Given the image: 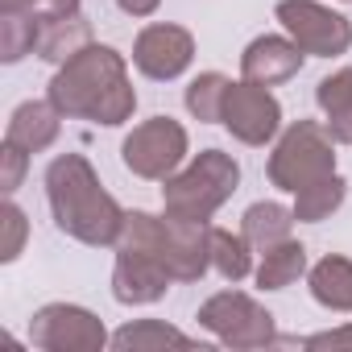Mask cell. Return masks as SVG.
I'll return each mask as SVG.
<instances>
[{
	"mask_svg": "<svg viewBox=\"0 0 352 352\" xmlns=\"http://www.w3.org/2000/svg\"><path fill=\"white\" fill-rule=\"evenodd\" d=\"M199 323H204L220 344L241 348V352H249V348H270V344L278 340L274 315H270L257 298H249V294H241V290H220V294H212V298L199 307Z\"/></svg>",
	"mask_w": 352,
	"mask_h": 352,
	"instance_id": "cell-6",
	"label": "cell"
},
{
	"mask_svg": "<svg viewBox=\"0 0 352 352\" xmlns=\"http://www.w3.org/2000/svg\"><path fill=\"white\" fill-rule=\"evenodd\" d=\"M25 166H30V149L5 141V149H0V187H5V195H13L25 179Z\"/></svg>",
	"mask_w": 352,
	"mask_h": 352,
	"instance_id": "cell-27",
	"label": "cell"
},
{
	"mask_svg": "<svg viewBox=\"0 0 352 352\" xmlns=\"http://www.w3.org/2000/svg\"><path fill=\"white\" fill-rule=\"evenodd\" d=\"M302 50L290 42V38H278V34H265V38H253L241 54V79H253L261 87H274V83H286L302 71Z\"/></svg>",
	"mask_w": 352,
	"mask_h": 352,
	"instance_id": "cell-13",
	"label": "cell"
},
{
	"mask_svg": "<svg viewBox=\"0 0 352 352\" xmlns=\"http://www.w3.org/2000/svg\"><path fill=\"white\" fill-rule=\"evenodd\" d=\"M170 270L145 253V249H116V265H112V298L124 307H149L170 290Z\"/></svg>",
	"mask_w": 352,
	"mask_h": 352,
	"instance_id": "cell-12",
	"label": "cell"
},
{
	"mask_svg": "<svg viewBox=\"0 0 352 352\" xmlns=\"http://www.w3.org/2000/svg\"><path fill=\"white\" fill-rule=\"evenodd\" d=\"M294 228V208H282V204H253L245 216H241V232L253 249H270L278 241H286Z\"/></svg>",
	"mask_w": 352,
	"mask_h": 352,
	"instance_id": "cell-19",
	"label": "cell"
},
{
	"mask_svg": "<svg viewBox=\"0 0 352 352\" xmlns=\"http://www.w3.org/2000/svg\"><path fill=\"white\" fill-rule=\"evenodd\" d=\"M302 348H352V323L331 327V331H315L302 340Z\"/></svg>",
	"mask_w": 352,
	"mask_h": 352,
	"instance_id": "cell-28",
	"label": "cell"
},
{
	"mask_svg": "<svg viewBox=\"0 0 352 352\" xmlns=\"http://www.w3.org/2000/svg\"><path fill=\"white\" fill-rule=\"evenodd\" d=\"M63 133V112L54 108V100H25L13 116H9V129H5V141L30 149V153H42L58 141Z\"/></svg>",
	"mask_w": 352,
	"mask_h": 352,
	"instance_id": "cell-14",
	"label": "cell"
},
{
	"mask_svg": "<svg viewBox=\"0 0 352 352\" xmlns=\"http://www.w3.org/2000/svg\"><path fill=\"white\" fill-rule=\"evenodd\" d=\"M91 46V21L83 13H67V17H54V21H42V38H38V58L63 67L71 63L79 50Z\"/></svg>",
	"mask_w": 352,
	"mask_h": 352,
	"instance_id": "cell-15",
	"label": "cell"
},
{
	"mask_svg": "<svg viewBox=\"0 0 352 352\" xmlns=\"http://www.w3.org/2000/svg\"><path fill=\"white\" fill-rule=\"evenodd\" d=\"M327 133H331L340 145H352V108H344V112L327 116Z\"/></svg>",
	"mask_w": 352,
	"mask_h": 352,
	"instance_id": "cell-29",
	"label": "cell"
},
{
	"mask_svg": "<svg viewBox=\"0 0 352 352\" xmlns=\"http://www.w3.org/2000/svg\"><path fill=\"white\" fill-rule=\"evenodd\" d=\"M311 298L327 311H352V261L327 253L311 270Z\"/></svg>",
	"mask_w": 352,
	"mask_h": 352,
	"instance_id": "cell-16",
	"label": "cell"
},
{
	"mask_svg": "<svg viewBox=\"0 0 352 352\" xmlns=\"http://www.w3.org/2000/svg\"><path fill=\"white\" fill-rule=\"evenodd\" d=\"M187 129L170 116H149L145 124H137L124 145H120V157L124 166L137 174V179H149V183H166L174 170L187 162Z\"/></svg>",
	"mask_w": 352,
	"mask_h": 352,
	"instance_id": "cell-7",
	"label": "cell"
},
{
	"mask_svg": "<svg viewBox=\"0 0 352 352\" xmlns=\"http://www.w3.org/2000/svg\"><path fill=\"white\" fill-rule=\"evenodd\" d=\"M228 87H232V79L228 75H220V71H204V75H195L191 79V87H187V112L195 116V120H204V124H216L220 116H224V96H228Z\"/></svg>",
	"mask_w": 352,
	"mask_h": 352,
	"instance_id": "cell-22",
	"label": "cell"
},
{
	"mask_svg": "<svg viewBox=\"0 0 352 352\" xmlns=\"http://www.w3.org/2000/svg\"><path fill=\"white\" fill-rule=\"evenodd\" d=\"M0 13H30L38 21H54L79 13V0H0Z\"/></svg>",
	"mask_w": 352,
	"mask_h": 352,
	"instance_id": "cell-26",
	"label": "cell"
},
{
	"mask_svg": "<svg viewBox=\"0 0 352 352\" xmlns=\"http://www.w3.org/2000/svg\"><path fill=\"white\" fill-rule=\"evenodd\" d=\"M212 270L228 282L249 278L253 270V245L245 241V232H228V228H212Z\"/></svg>",
	"mask_w": 352,
	"mask_h": 352,
	"instance_id": "cell-21",
	"label": "cell"
},
{
	"mask_svg": "<svg viewBox=\"0 0 352 352\" xmlns=\"http://www.w3.org/2000/svg\"><path fill=\"white\" fill-rule=\"evenodd\" d=\"M42 38V21L30 13H0V58L5 63H21L25 54L38 50Z\"/></svg>",
	"mask_w": 352,
	"mask_h": 352,
	"instance_id": "cell-23",
	"label": "cell"
},
{
	"mask_svg": "<svg viewBox=\"0 0 352 352\" xmlns=\"http://www.w3.org/2000/svg\"><path fill=\"white\" fill-rule=\"evenodd\" d=\"M30 340H34V348H46V352H100L104 344H112L100 315H91L87 307H75V302L42 307L30 319Z\"/></svg>",
	"mask_w": 352,
	"mask_h": 352,
	"instance_id": "cell-9",
	"label": "cell"
},
{
	"mask_svg": "<svg viewBox=\"0 0 352 352\" xmlns=\"http://www.w3.org/2000/svg\"><path fill=\"white\" fill-rule=\"evenodd\" d=\"M241 187V166L224 149H204L187 162V170H174L162 187V208L166 216L208 224Z\"/></svg>",
	"mask_w": 352,
	"mask_h": 352,
	"instance_id": "cell-4",
	"label": "cell"
},
{
	"mask_svg": "<svg viewBox=\"0 0 352 352\" xmlns=\"http://www.w3.org/2000/svg\"><path fill=\"white\" fill-rule=\"evenodd\" d=\"M315 104L323 108V116H336V112L352 108V67H340V71H331L327 79H319Z\"/></svg>",
	"mask_w": 352,
	"mask_h": 352,
	"instance_id": "cell-24",
	"label": "cell"
},
{
	"mask_svg": "<svg viewBox=\"0 0 352 352\" xmlns=\"http://www.w3.org/2000/svg\"><path fill=\"white\" fill-rule=\"evenodd\" d=\"M195 340L162 319H133L112 336V348L120 352H157V348H191Z\"/></svg>",
	"mask_w": 352,
	"mask_h": 352,
	"instance_id": "cell-18",
	"label": "cell"
},
{
	"mask_svg": "<svg viewBox=\"0 0 352 352\" xmlns=\"http://www.w3.org/2000/svg\"><path fill=\"white\" fill-rule=\"evenodd\" d=\"M302 274H307V249L298 241L286 236V241L261 249V265H257V286L261 290H286Z\"/></svg>",
	"mask_w": 352,
	"mask_h": 352,
	"instance_id": "cell-17",
	"label": "cell"
},
{
	"mask_svg": "<svg viewBox=\"0 0 352 352\" xmlns=\"http://www.w3.org/2000/svg\"><path fill=\"white\" fill-rule=\"evenodd\" d=\"M323 174H336V137L319 120H294L270 153V183L298 195Z\"/></svg>",
	"mask_w": 352,
	"mask_h": 352,
	"instance_id": "cell-5",
	"label": "cell"
},
{
	"mask_svg": "<svg viewBox=\"0 0 352 352\" xmlns=\"http://www.w3.org/2000/svg\"><path fill=\"white\" fill-rule=\"evenodd\" d=\"M46 199L54 212V224L75 236L79 245H116L124 228V208L104 191L100 174L83 153H63L46 170Z\"/></svg>",
	"mask_w": 352,
	"mask_h": 352,
	"instance_id": "cell-2",
	"label": "cell"
},
{
	"mask_svg": "<svg viewBox=\"0 0 352 352\" xmlns=\"http://www.w3.org/2000/svg\"><path fill=\"white\" fill-rule=\"evenodd\" d=\"M220 124H224L236 141H245V145H265V141H274L278 129H282V104L270 96V87H261V83H253V79H236V83L228 87V96H224V116H220Z\"/></svg>",
	"mask_w": 352,
	"mask_h": 352,
	"instance_id": "cell-10",
	"label": "cell"
},
{
	"mask_svg": "<svg viewBox=\"0 0 352 352\" xmlns=\"http://www.w3.org/2000/svg\"><path fill=\"white\" fill-rule=\"evenodd\" d=\"M162 0H116V9L129 13V17H153Z\"/></svg>",
	"mask_w": 352,
	"mask_h": 352,
	"instance_id": "cell-30",
	"label": "cell"
},
{
	"mask_svg": "<svg viewBox=\"0 0 352 352\" xmlns=\"http://www.w3.org/2000/svg\"><path fill=\"white\" fill-rule=\"evenodd\" d=\"M195 58V38L183 30V25H170V21H157V25H145L133 42V67L149 79H179Z\"/></svg>",
	"mask_w": 352,
	"mask_h": 352,
	"instance_id": "cell-11",
	"label": "cell"
},
{
	"mask_svg": "<svg viewBox=\"0 0 352 352\" xmlns=\"http://www.w3.org/2000/svg\"><path fill=\"white\" fill-rule=\"evenodd\" d=\"M46 96L54 100V108L63 116L91 120V124H104V129L124 124L137 108V91L129 83L124 54H116L112 46H100V42H91L71 63H63L54 71Z\"/></svg>",
	"mask_w": 352,
	"mask_h": 352,
	"instance_id": "cell-1",
	"label": "cell"
},
{
	"mask_svg": "<svg viewBox=\"0 0 352 352\" xmlns=\"http://www.w3.org/2000/svg\"><path fill=\"white\" fill-rule=\"evenodd\" d=\"M0 228H5V245H0V261H17L21 253H25V236H30V220H25V212L9 199L5 208H0Z\"/></svg>",
	"mask_w": 352,
	"mask_h": 352,
	"instance_id": "cell-25",
	"label": "cell"
},
{
	"mask_svg": "<svg viewBox=\"0 0 352 352\" xmlns=\"http://www.w3.org/2000/svg\"><path fill=\"white\" fill-rule=\"evenodd\" d=\"M278 21L286 38L315 58H336L352 46V21L340 17L336 9L319 5V0H278Z\"/></svg>",
	"mask_w": 352,
	"mask_h": 352,
	"instance_id": "cell-8",
	"label": "cell"
},
{
	"mask_svg": "<svg viewBox=\"0 0 352 352\" xmlns=\"http://www.w3.org/2000/svg\"><path fill=\"white\" fill-rule=\"evenodd\" d=\"M116 249H145L170 270L174 282H199L212 270V224L129 212Z\"/></svg>",
	"mask_w": 352,
	"mask_h": 352,
	"instance_id": "cell-3",
	"label": "cell"
},
{
	"mask_svg": "<svg viewBox=\"0 0 352 352\" xmlns=\"http://www.w3.org/2000/svg\"><path fill=\"white\" fill-rule=\"evenodd\" d=\"M344 195H348V183L340 174H323V179H315L311 187H302L294 195V220L298 224H319L344 204Z\"/></svg>",
	"mask_w": 352,
	"mask_h": 352,
	"instance_id": "cell-20",
	"label": "cell"
}]
</instances>
